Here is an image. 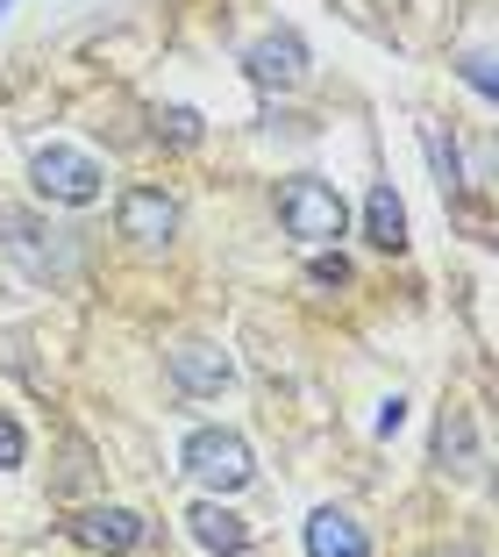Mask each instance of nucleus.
Returning a JSON list of instances; mask_svg holds the SVG:
<instances>
[{"label":"nucleus","mask_w":499,"mask_h":557,"mask_svg":"<svg viewBox=\"0 0 499 557\" xmlns=\"http://www.w3.org/2000/svg\"><path fill=\"white\" fill-rule=\"evenodd\" d=\"M307 557H371V536L350 508H314L307 515Z\"/></svg>","instance_id":"9d476101"},{"label":"nucleus","mask_w":499,"mask_h":557,"mask_svg":"<svg viewBox=\"0 0 499 557\" xmlns=\"http://www.w3.org/2000/svg\"><path fill=\"white\" fill-rule=\"evenodd\" d=\"M307 294H314V300H336V294H350V258H342V250L336 244H328V250H314V258H307Z\"/></svg>","instance_id":"ddd939ff"},{"label":"nucleus","mask_w":499,"mask_h":557,"mask_svg":"<svg viewBox=\"0 0 499 557\" xmlns=\"http://www.w3.org/2000/svg\"><path fill=\"white\" fill-rule=\"evenodd\" d=\"M164 372H172L178 394H194V400L236 386V364H228V350H214V344H172L164 350Z\"/></svg>","instance_id":"6e6552de"},{"label":"nucleus","mask_w":499,"mask_h":557,"mask_svg":"<svg viewBox=\"0 0 499 557\" xmlns=\"http://www.w3.org/2000/svg\"><path fill=\"white\" fill-rule=\"evenodd\" d=\"M158 144H172V150H194V144H208V122H200V108H158Z\"/></svg>","instance_id":"2eb2a0df"},{"label":"nucleus","mask_w":499,"mask_h":557,"mask_svg":"<svg viewBox=\"0 0 499 557\" xmlns=\"http://www.w3.org/2000/svg\"><path fill=\"white\" fill-rule=\"evenodd\" d=\"M278 230H286L292 244H307V250H328V244L350 236V208H342V194L328 180L300 172V180L278 186Z\"/></svg>","instance_id":"f03ea898"},{"label":"nucleus","mask_w":499,"mask_h":557,"mask_svg":"<svg viewBox=\"0 0 499 557\" xmlns=\"http://www.w3.org/2000/svg\"><path fill=\"white\" fill-rule=\"evenodd\" d=\"M114 230L129 236L136 250H164L178 236V200L164 194V186H122V200H114Z\"/></svg>","instance_id":"423d86ee"},{"label":"nucleus","mask_w":499,"mask_h":557,"mask_svg":"<svg viewBox=\"0 0 499 557\" xmlns=\"http://www.w3.org/2000/svg\"><path fill=\"white\" fill-rule=\"evenodd\" d=\"M8 8H15V0H0V15H8Z\"/></svg>","instance_id":"6ab92c4d"},{"label":"nucleus","mask_w":499,"mask_h":557,"mask_svg":"<svg viewBox=\"0 0 499 557\" xmlns=\"http://www.w3.org/2000/svg\"><path fill=\"white\" fill-rule=\"evenodd\" d=\"M471 79V94H485V100H499V72H492V58H485V50H471L464 65H457Z\"/></svg>","instance_id":"f3484780"},{"label":"nucleus","mask_w":499,"mask_h":557,"mask_svg":"<svg viewBox=\"0 0 499 557\" xmlns=\"http://www.w3.org/2000/svg\"><path fill=\"white\" fill-rule=\"evenodd\" d=\"M421 150H428V164H435V186L457 194V186H464V150H457V136L442 129V122H421Z\"/></svg>","instance_id":"f8f14e48"},{"label":"nucleus","mask_w":499,"mask_h":557,"mask_svg":"<svg viewBox=\"0 0 499 557\" xmlns=\"http://www.w3.org/2000/svg\"><path fill=\"white\" fill-rule=\"evenodd\" d=\"M364 244L386 250V258H400V250H407V200L392 194L386 180L364 194Z\"/></svg>","instance_id":"9b49d317"},{"label":"nucleus","mask_w":499,"mask_h":557,"mask_svg":"<svg viewBox=\"0 0 499 557\" xmlns=\"http://www.w3.org/2000/svg\"><path fill=\"white\" fill-rule=\"evenodd\" d=\"M22 465H29V436L15 414H0V472H22Z\"/></svg>","instance_id":"dca6fc26"},{"label":"nucleus","mask_w":499,"mask_h":557,"mask_svg":"<svg viewBox=\"0 0 499 557\" xmlns=\"http://www.w3.org/2000/svg\"><path fill=\"white\" fill-rule=\"evenodd\" d=\"M29 186L50 208H93V200L108 194V172H100V158L79 150V144H36L29 150Z\"/></svg>","instance_id":"7ed1b4c3"},{"label":"nucleus","mask_w":499,"mask_h":557,"mask_svg":"<svg viewBox=\"0 0 499 557\" xmlns=\"http://www.w3.org/2000/svg\"><path fill=\"white\" fill-rule=\"evenodd\" d=\"M242 72H250V86H264V94H300V86L314 79V50L292 29H264L258 44L242 50Z\"/></svg>","instance_id":"39448f33"},{"label":"nucleus","mask_w":499,"mask_h":557,"mask_svg":"<svg viewBox=\"0 0 499 557\" xmlns=\"http://www.w3.org/2000/svg\"><path fill=\"white\" fill-rule=\"evenodd\" d=\"M400 422H407V400H400V394L378 400V436H400Z\"/></svg>","instance_id":"a211bd4d"},{"label":"nucleus","mask_w":499,"mask_h":557,"mask_svg":"<svg viewBox=\"0 0 499 557\" xmlns=\"http://www.w3.org/2000/svg\"><path fill=\"white\" fill-rule=\"evenodd\" d=\"M65 536L79 543V550H100V557H129L136 543L150 536V522L136 508H79L65 522Z\"/></svg>","instance_id":"0eeeda50"},{"label":"nucleus","mask_w":499,"mask_h":557,"mask_svg":"<svg viewBox=\"0 0 499 557\" xmlns=\"http://www.w3.org/2000/svg\"><path fill=\"white\" fill-rule=\"evenodd\" d=\"M186 529H194V543L214 550V557H242V550H250V522H242L228 500H214V493L186 508Z\"/></svg>","instance_id":"1a4fd4ad"},{"label":"nucleus","mask_w":499,"mask_h":557,"mask_svg":"<svg viewBox=\"0 0 499 557\" xmlns=\"http://www.w3.org/2000/svg\"><path fill=\"white\" fill-rule=\"evenodd\" d=\"M435 450H442V458H457V472H478V436H471V414H464V408L442 414V436H435Z\"/></svg>","instance_id":"4468645a"},{"label":"nucleus","mask_w":499,"mask_h":557,"mask_svg":"<svg viewBox=\"0 0 499 557\" xmlns=\"http://www.w3.org/2000/svg\"><path fill=\"white\" fill-rule=\"evenodd\" d=\"M178 465H186V479L208 486L214 500H228V493H242L258 479V450H250L236 429H194V436L178 443Z\"/></svg>","instance_id":"20e7f679"},{"label":"nucleus","mask_w":499,"mask_h":557,"mask_svg":"<svg viewBox=\"0 0 499 557\" xmlns=\"http://www.w3.org/2000/svg\"><path fill=\"white\" fill-rule=\"evenodd\" d=\"M0 250L29 278H50V286L79 272V236L43 222V214H29V208H0Z\"/></svg>","instance_id":"f257e3e1"}]
</instances>
